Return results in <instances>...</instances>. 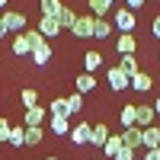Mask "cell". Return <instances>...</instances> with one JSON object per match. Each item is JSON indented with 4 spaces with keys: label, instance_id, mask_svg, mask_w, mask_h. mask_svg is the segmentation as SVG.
<instances>
[{
    "label": "cell",
    "instance_id": "7",
    "mask_svg": "<svg viewBox=\"0 0 160 160\" xmlns=\"http://www.w3.org/2000/svg\"><path fill=\"white\" fill-rule=\"evenodd\" d=\"M38 32H42L45 38H55V35L61 32V22H58L55 16H42V19H38Z\"/></svg>",
    "mask_w": 160,
    "mask_h": 160
},
{
    "label": "cell",
    "instance_id": "31",
    "mask_svg": "<svg viewBox=\"0 0 160 160\" xmlns=\"http://www.w3.org/2000/svg\"><path fill=\"white\" fill-rule=\"evenodd\" d=\"M22 106H26V109L38 106V90H29V87H26V90H22Z\"/></svg>",
    "mask_w": 160,
    "mask_h": 160
},
{
    "label": "cell",
    "instance_id": "29",
    "mask_svg": "<svg viewBox=\"0 0 160 160\" xmlns=\"http://www.w3.org/2000/svg\"><path fill=\"white\" fill-rule=\"evenodd\" d=\"M42 144V128H26V148Z\"/></svg>",
    "mask_w": 160,
    "mask_h": 160
},
{
    "label": "cell",
    "instance_id": "36",
    "mask_svg": "<svg viewBox=\"0 0 160 160\" xmlns=\"http://www.w3.org/2000/svg\"><path fill=\"white\" fill-rule=\"evenodd\" d=\"M154 38H160V13L154 16Z\"/></svg>",
    "mask_w": 160,
    "mask_h": 160
},
{
    "label": "cell",
    "instance_id": "39",
    "mask_svg": "<svg viewBox=\"0 0 160 160\" xmlns=\"http://www.w3.org/2000/svg\"><path fill=\"white\" fill-rule=\"evenodd\" d=\"M0 26H3V10H0Z\"/></svg>",
    "mask_w": 160,
    "mask_h": 160
},
{
    "label": "cell",
    "instance_id": "28",
    "mask_svg": "<svg viewBox=\"0 0 160 160\" xmlns=\"http://www.w3.org/2000/svg\"><path fill=\"white\" fill-rule=\"evenodd\" d=\"M80 109H83V96H80V93H71V96H68V112L77 115Z\"/></svg>",
    "mask_w": 160,
    "mask_h": 160
},
{
    "label": "cell",
    "instance_id": "5",
    "mask_svg": "<svg viewBox=\"0 0 160 160\" xmlns=\"http://www.w3.org/2000/svg\"><path fill=\"white\" fill-rule=\"evenodd\" d=\"M141 148H148V151L160 148V128H157V125H151V128H141Z\"/></svg>",
    "mask_w": 160,
    "mask_h": 160
},
{
    "label": "cell",
    "instance_id": "3",
    "mask_svg": "<svg viewBox=\"0 0 160 160\" xmlns=\"http://www.w3.org/2000/svg\"><path fill=\"white\" fill-rule=\"evenodd\" d=\"M93 22H96V16H90V13H87V16H77V22H74V35L77 38H93Z\"/></svg>",
    "mask_w": 160,
    "mask_h": 160
},
{
    "label": "cell",
    "instance_id": "27",
    "mask_svg": "<svg viewBox=\"0 0 160 160\" xmlns=\"http://www.w3.org/2000/svg\"><path fill=\"white\" fill-rule=\"evenodd\" d=\"M51 115H58V118H68V99H51Z\"/></svg>",
    "mask_w": 160,
    "mask_h": 160
},
{
    "label": "cell",
    "instance_id": "23",
    "mask_svg": "<svg viewBox=\"0 0 160 160\" xmlns=\"http://www.w3.org/2000/svg\"><path fill=\"white\" fill-rule=\"evenodd\" d=\"M109 32H112V22L109 19H96V22H93V38H106Z\"/></svg>",
    "mask_w": 160,
    "mask_h": 160
},
{
    "label": "cell",
    "instance_id": "30",
    "mask_svg": "<svg viewBox=\"0 0 160 160\" xmlns=\"http://www.w3.org/2000/svg\"><path fill=\"white\" fill-rule=\"evenodd\" d=\"M135 115H138V106H125V109H122V115H118V118H122V125L128 128V125H135Z\"/></svg>",
    "mask_w": 160,
    "mask_h": 160
},
{
    "label": "cell",
    "instance_id": "40",
    "mask_svg": "<svg viewBox=\"0 0 160 160\" xmlns=\"http://www.w3.org/2000/svg\"><path fill=\"white\" fill-rule=\"evenodd\" d=\"M45 160H58V157H45Z\"/></svg>",
    "mask_w": 160,
    "mask_h": 160
},
{
    "label": "cell",
    "instance_id": "10",
    "mask_svg": "<svg viewBox=\"0 0 160 160\" xmlns=\"http://www.w3.org/2000/svg\"><path fill=\"white\" fill-rule=\"evenodd\" d=\"M45 109L42 106H32V109H26V128H42V122H45Z\"/></svg>",
    "mask_w": 160,
    "mask_h": 160
},
{
    "label": "cell",
    "instance_id": "4",
    "mask_svg": "<svg viewBox=\"0 0 160 160\" xmlns=\"http://www.w3.org/2000/svg\"><path fill=\"white\" fill-rule=\"evenodd\" d=\"M3 26H7V32H22L26 29V13L3 10Z\"/></svg>",
    "mask_w": 160,
    "mask_h": 160
},
{
    "label": "cell",
    "instance_id": "26",
    "mask_svg": "<svg viewBox=\"0 0 160 160\" xmlns=\"http://www.w3.org/2000/svg\"><path fill=\"white\" fill-rule=\"evenodd\" d=\"M13 55H32V48H29V42L22 38V32L13 38Z\"/></svg>",
    "mask_w": 160,
    "mask_h": 160
},
{
    "label": "cell",
    "instance_id": "24",
    "mask_svg": "<svg viewBox=\"0 0 160 160\" xmlns=\"http://www.w3.org/2000/svg\"><path fill=\"white\" fill-rule=\"evenodd\" d=\"M7 141L13 144V148H22V144H26V128L13 125V128H10V138H7Z\"/></svg>",
    "mask_w": 160,
    "mask_h": 160
},
{
    "label": "cell",
    "instance_id": "2",
    "mask_svg": "<svg viewBox=\"0 0 160 160\" xmlns=\"http://www.w3.org/2000/svg\"><path fill=\"white\" fill-rule=\"evenodd\" d=\"M106 80H109V90H115V93L128 90V74H125L122 68H118V64H115V68H109V71H106Z\"/></svg>",
    "mask_w": 160,
    "mask_h": 160
},
{
    "label": "cell",
    "instance_id": "13",
    "mask_svg": "<svg viewBox=\"0 0 160 160\" xmlns=\"http://www.w3.org/2000/svg\"><path fill=\"white\" fill-rule=\"evenodd\" d=\"M115 48H118V55H135L138 42H135V35H118L115 38Z\"/></svg>",
    "mask_w": 160,
    "mask_h": 160
},
{
    "label": "cell",
    "instance_id": "16",
    "mask_svg": "<svg viewBox=\"0 0 160 160\" xmlns=\"http://www.w3.org/2000/svg\"><path fill=\"white\" fill-rule=\"evenodd\" d=\"M83 68H87V74L99 71L102 68V51H87V55H83Z\"/></svg>",
    "mask_w": 160,
    "mask_h": 160
},
{
    "label": "cell",
    "instance_id": "17",
    "mask_svg": "<svg viewBox=\"0 0 160 160\" xmlns=\"http://www.w3.org/2000/svg\"><path fill=\"white\" fill-rule=\"evenodd\" d=\"M118 68H122V71L128 74V80L135 77V74H141V68H138V58H135V55H122V61H118Z\"/></svg>",
    "mask_w": 160,
    "mask_h": 160
},
{
    "label": "cell",
    "instance_id": "1",
    "mask_svg": "<svg viewBox=\"0 0 160 160\" xmlns=\"http://www.w3.org/2000/svg\"><path fill=\"white\" fill-rule=\"evenodd\" d=\"M112 22L122 29V35H131V32H135V22H138V19H135V13H131L128 7H122V10H115Z\"/></svg>",
    "mask_w": 160,
    "mask_h": 160
},
{
    "label": "cell",
    "instance_id": "14",
    "mask_svg": "<svg viewBox=\"0 0 160 160\" xmlns=\"http://www.w3.org/2000/svg\"><path fill=\"white\" fill-rule=\"evenodd\" d=\"M38 7H42V16H61V10H64V3L61 0H38Z\"/></svg>",
    "mask_w": 160,
    "mask_h": 160
},
{
    "label": "cell",
    "instance_id": "9",
    "mask_svg": "<svg viewBox=\"0 0 160 160\" xmlns=\"http://www.w3.org/2000/svg\"><path fill=\"white\" fill-rule=\"evenodd\" d=\"M90 135H93V125L90 122H80L77 128H71V141L74 144H90Z\"/></svg>",
    "mask_w": 160,
    "mask_h": 160
},
{
    "label": "cell",
    "instance_id": "41",
    "mask_svg": "<svg viewBox=\"0 0 160 160\" xmlns=\"http://www.w3.org/2000/svg\"><path fill=\"white\" fill-rule=\"evenodd\" d=\"M106 3H115V0H106Z\"/></svg>",
    "mask_w": 160,
    "mask_h": 160
},
{
    "label": "cell",
    "instance_id": "21",
    "mask_svg": "<svg viewBox=\"0 0 160 160\" xmlns=\"http://www.w3.org/2000/svg\"><path fill=\"white\" fill-rule=\"evenodd\" d=\"M106 141H109V128H106V125H93V135H90V144H96V148H102Z\"/></svg>",
    "mask_w": 160,
    "mask_h": 160
},
{
    "label": "cell",
    "instance_id": "8",
    "mask_svg": "<svg viewBox=\"0 0 160 160\" xmlns=\"http://www.w3.org/2000/svg\"><path fill=\"white\" fill-rule=\"evenodd\" d=\"M151 87H154V80H151V74H144V71L128 80V90H135V93H148Z\"/></svg>",
    "mask_w": 160,
    "mask_h": 160
},
{
    "label": "cell",
    "instance_id": "15",
    "mask_svg": "<svg viewBox=\"0 0 160 160\" xmlns=\"http://www.w3.org/2000/svg\"><path fill=\"white\" fill-rule=\"evenodd\" d=\"M90 90H96V77H93V74H77V93H80V96H83V93H90Z\"/></svg>",
    "mask_w": 160,
    "mask_h": 160
},
{
    "label": "cell",
    "instance_id": "35",
    "mask_svg": "<svg viewBox=\"0 0 160 160\" xmlns=\"http://www.w3.org/2000/svg\"><path fill=\"white\" fill-rule=\"evenodd\" d=\"M144 160H160V148H154V151H148V154H144Z\"/></svg>",
    "mask_w": 160,
    "mask_h": 160
},
{
    "label": "cell",
    "instance_id": "18",
    "mask_svg": "<svg viewBox=\"0 0 160 160\" xmlns=\"http://www.w3.org/2000/svg\"><path fill=\"white\" fill-rule=\"evenodd\" d=\"M22 38L29 42V48H32V51H35L38 45H45V42H48V38H45L42 32H38V29H22Z\"/></svg>",
    "mask_w": 160,
    "mask_h": 160
},
{
    "label": "cell",
    "instance_id": "12",
    "mask_svg": "<svg viewBox=\"0 0 160 160\" xmlns=\"http://www.w3.org/2000/svg\"><path fill=\"white\" fill-rule=\"evenodd\" d=\"M87 7H90V16L96 19H106V13H112V3H106V0H87Z\"/></svg>",
    "mask_w": 160,
    "mask_h": 160
},
{
    "label": "cell",
    "instance_id": "34",
    "mask_svg": "<svg viewBox=\"0 0 160 160\" xmlns=\"http://www.w3.org/2000/svg\"><path fill=\"white\" fill-rule=\"evenodd\" d=\"M125 7L135 13V10H141V7H144V0H125Z\"/></svg>",
    "mask_w": 160,
    "mask_h": 160
},
{
    "label": "cell",
    "instance_id": "25",
    "mask_svg": "<svg viewBox=\"0 0 160 160\" xmlns=\"http://www.w3.org/2000/svg\"><path fill=\"white\" fill-rule=\"evenodd\" d=\"M58 22H61V29H74V22H77V13L64 7V10H61V16H58Z\"/></svg>",
    "mask_w": 160,
    "mask_h": 160
},
{
    "label": "cell",
    "instance_id": "22",
    "mask_svg": "<svg viewBox=\"0 0 160 160\" xmlns=\"http://www.w3.org/2000/svg\"><path fill=\"white\" fill-rule=\"evenodd\" d=\"M51 135H71V122H68V118L51 115Z\"/></svg>",
    "mask_w": 160,
    "mask_h": 160
},
{
    "label": "cell",
    "instance_id": "6",
    "mask_svg": "<svg viewBox=\"0 0 160 160\" xmlns=\"http://www.w3.org/2000/svg\"><path fill=\"white\" fill-rule=\"evenodd\" d=\"M118 138H122V144H125V148H131V151L141 148V128H138V125H128Z\"/></svg>",
    "mask_w": 160,
    "mask_h": 160
},
{
    "label": "cell",
    "instance_id": "11",
    "mask_svg": "<svg viewBox=\"0 0 160 160\" xmlns=\"http://www.w3.org/2000/svg\"><path fill=\"white\" fill-rule=\"evenodd\" d=\"M135 125H138V128H151V125H154V106H138Z\"/></svg>",
    "mask_w": 160,
    "mask_h": 160
},
{
    "label": "cell",
    "instance_id": "33",
    "mask_svg": "<svg viewBox=\"0 0 160 160\" xmlns=\"http://www.w3.org/2000/svg\"><path fill=\"white\" fill-rule=\"evenodd\" d=\"M115 160H135V151H131V148H125V144H122V151L115 154Z\"/></svg>",
    "mask_w": 160,
    "mask_h": 160
},
{
    "label": "cell",
    "instance_id": "37",
    "mask_svg": "<svg viewBox=\"0 0 160 160\" xmlns=\"http://www.w3.org/2000/svg\"><path fill=\"white\" fill-rule=\"evenodd\" d=\"M154 115H160V96L154 99Z\"/></svg>",
    "mask_w": 160,
    "mask_h": 160
},
{
    "label": "cell",
    "instance_id": "20",
    "mask_svg": "<svg viewBox=\"0 0 160 160\" xmlns=\"http://www.w3.org/2000/svg\"><path fill=\"white\" fill-rule=\"evenodd\" d=\"M118 151H122V138H118V135H109V141L102 144V154L109 157V160H115V154H118Z\"/></svg>",
    "mask_w": 160,
    "mask_h": 160
},
{
    "label": "cell",
    "instance_id": "32",
    "mask_svg": "<svg viewBox=\"0 0 160 160\" xmlns=\"http://www.w3.org/2000/svg\"><path fill=\"white\" fill-rule=\"evenodd\" d=\"M10 128H13V125L7 122V115H0V141H7V138H10Z\"/></svg>",
    "mask_w": 160,
    "mask_h": 160
},
{
    "label": "cell",
    "instance_id": "19",
    "mask_svg": "<svg viewBox=\"0 0 160 160\" xmlns=\"http://www.w3.org/2000/svg\"><path fill=\"white\" fill-rule=\"evenodd\" d=\"M32 61L38 64V68H45V64L51 61V45H48V42H45V45H38V48L32 51Z\"/></svg>",
    "mask_w": 160,
    "mask_h": 160
},
{
    "label": "cell",
    "instance_id": "38",
    "mask_svg": "<svg viewBox=\"0 0 160 160\" xmlns=\"http://www.w3.org/2000/svg\"><path fill=\"white\" fill-rule=\"evenodd\" d=\"M0 10H7V0H0Z\"/></svg>",
    "mask_w": 160,
    "mask_h": 160
}]
</instances>
